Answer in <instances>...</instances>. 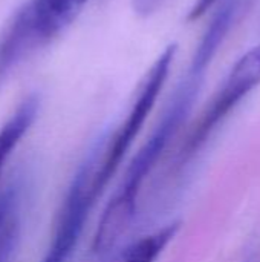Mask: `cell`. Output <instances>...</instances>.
<instances>
[{"label":"cell","instance_id":"1","mask_svg":"<svg viewBox=\"0 0 260 262\" xmlns=\"http://www.w3.org/2000/svg\"><path fill=\"white\" fill-rule=\"evenodd\" d=\"M210 64L211 63L207 58L193 54L188 69L172 94L161 118L127 164L116 190L103 210L92 238V252L98 261L115 255L123 235L127 232L136 215L143 187L179 129L187 121Z\"/></svg>","mask_w":260,"mask_h":262},{"label":"cell","instance_id":"2","mask_svg":"<svg viewBox=\"0 0 260 262\" xmlns=\"http://www.w3.org/2000/svg\"><path fill=\"white\" fill-rule=\"evenodd\" d=\"M87 0H26L0 34V83L21 61L57 38Z\"/></svg>","mask_w":260,"mask_h":262},{"label":"cell","instance_id":"3","mask_svg":"<svg viewBox=\"0 0 260 262\" xmlns=\"http://www.w3.org/2000/svg\"><path fill=\"white\" fill-rule=\"evenodd\" d=\"M98 149L100 140L89 149V154H86L74 172L58 207L51 241L40 262H69L72 259L92 210L109 186L97 167Z\"/></svg>","mask_w":260,"mask_h":262},{"label":"cell","instance_id":"4","mask_svg":"<svg viewBox=\"0 0 260 262\" xmlns=\"http://www.w3.org/2000/svg\"><path fill=\"white\" fill-rule=\"evenodd\" d=\"M176 55V45H169L153 61L150 69L147 71L144 80L141 81L135 100L121 121V124L107 137H103L98 164L101 172L112 180L127 152L132 149L138 134L143 130L152 109L155 107L158 97L169 78L172 63Z\"/></svg>","mask_w":260,"mask_h":262},{"label":"cell","instance_id":"5","mask_svg":"<svg viewBox=\"0 0 260 262\" xmlns=\"http://www.w3.org/2000/svg\"><path fill=\"white\" fill-rule=\"evenodd\" d=\"M260 83V43L244 54L231 68L222 86L187 137L181 158L187 160L207 141L221 121Z\"/></svg>","mask_w":260,"mask_h":262},{"label":"cell","instance_id":"6","mask_svg":"<svg viewBox=\"0 0 260 262\" xmlns=\"http://www.w3.org/2000/svg\"><path fill=\"white\" fill-rule=\"evenodd\" d=\"M28 178L15 172L0 187V262H15L25 224Z\"/></svg>","mask_w":260,"mask_h":262},{"label":"cell","instance_id":"7","mask_svg":"<svg viewBox=\"0 0 260 262\" xmlns=\"http://www.w3.org/2000/svg\"><path fill=\"white\" fill-rule=\"evenodd\" d=\"M40 111V98L35 94L20 101L15 111L0 127V178L12 154L34 126Z\"/></svg>","mask_w":260,"mask_h":262},{"label":"cell","instance_id":"8","mask_svg":"<svg viewBox=\"0 0 260 262\" xmlns=\"http://www.w3.org/2000/svg\"><path fill=\"white\" fill-rule=\"evenodd\" d=\"M179 226L181 224L178 221L170 223L156 232L130 243L118 255H115L113 262H156L166 247L176 236Z\"/></svg>","mask_w":260,"mask_h":262},{"label":"cell","instance_id":"9","mask_svg":"<svg viewBox=\"0 0 260 262\" xmlns=\"http://www.w3.org/2000/svg\"><path fill=\"white\" fill-rule=\"evenodd\" d=\"M166 0H132L133 11L141 17H149L156 12Z\"/></svg>","mask_w":260,"mask_h":262},{"label":"cell","instance_id":"10","mask_svg":"<svg viewBox=\"0 0 260 262\" xmlns=\"http://www.w3.org/2000/svg\"><path fill=\"white\" fill-rule=\"evenodd\" d=\"M218 0H196L195 5L190 8L188 11V15H187V20L188 21H193V20H198L201 18Z\"/></svg>","mask_w":260,"mask_h":262},{"label":"cell","instance_id":"11","mask_svg":"<svg viewBox=\"0 0 260 262\" xmlns=\"http://www.w3.org/2000/svg\"><path fill=\"white\" fill-rule=\"evenodd\" d=\"M113 259H115V256H112L110 259H104V261H103V262H113Z\"/></svg>","mask_w":260,"mask_h":262}]
</instances>
